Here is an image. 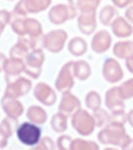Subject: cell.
Returning <instances> with one entry per match:
<instances>
[{"instance_id":"cell-1","label":"cell","mask_w":133,"mask_h":150,"mask_svg":"<svg viewBox=\"0 0 133 150\" xmlns=\"http://www.w3.org/2000/svg\"><path fill=\"white\" fill-rule=\"evenodd\" d=\"M41 131L35 125L31 123H23L17 130V136L23 144L32 146L40 139Z\"/></svg>"}]
</instances>
